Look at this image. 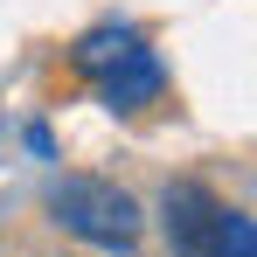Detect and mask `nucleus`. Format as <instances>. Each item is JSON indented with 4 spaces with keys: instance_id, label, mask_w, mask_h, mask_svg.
I'll use <instances>...</instances> for the list:
<instances>
[{
    "instance_id": "4",
    "label": "nucleus",
    "mask_w": 257,
    "mask_h": 257,
    "mask_svg": "<svg viewBox=\"0 0 257 257\" xmlns=\"http://www.w3.org/2000/svg\"><path fill=\"white\" fill-rule=\"evenodd\" d=\"M209 257H257V222H250V209H229V202H222Z\"/></svg>"
},
{
    "instance_id": "5",
    "label": "nucleus",
    "mask_w": 257,
    "mask_h": 257,
    "mask_svg": "<svg viewBox=\"0 0 257 257\" xmlns=\"http://www.w3.org/2000/svg\"><path fill=\"white\" fill-rule=\"evenodd\" d=\"M28 153H35V160H56V139H49V125H28Z\"/></svg>"
},
{
    "instance_id": "1",
    "label": "nucleus",
    "mask_w": 257,
    "mask_h": 257,
    "mask_svg": "<svg viewBox=\"0 0 257 257\" xmlns=\"http://www.w3.org/2000/svg\"><path fill=\"white\" fill-rule=\"evenodd\" d=\"M70 70H77V84H84L104 111H118V118H139V111H153V104L167 97V63H160V49L146 42V28H132V21H97V28H84V35L70 42Z\"/></svg>"
},
{
    "instance_id": "2",
    "label": "nucleus",
    "mask_w": 257,
    "mask_h": 257,
    "mask_svg": "<svg viewBox=\"0 0 257 257\" xmlns=\"http://www.w3.org/2000/svg\"><path fill=\"white\" fill-rule=\"evenodd\" d=\"M49 222L63 236L90 243V250H139V236H146L139 195L118 188V181H104V174H63V181H49Z\"/></svg>"
},
{
    "instance_id": "3",
    "label": "nucleus",
    "mask_w": 257,
    "mask_h": 257,
    "mask_svg": "<svg viewBox=\"0 0 257 257\" xmlns=\"http://www.w3.org/2000/svg\"><path fill=\"white\" fill-rule=\"evenodd\" d=\"M215 215H222V195H215V188H202V181H167V195H160L167 250H174V257H209Z\"/></svg>"
}]
</instances>
